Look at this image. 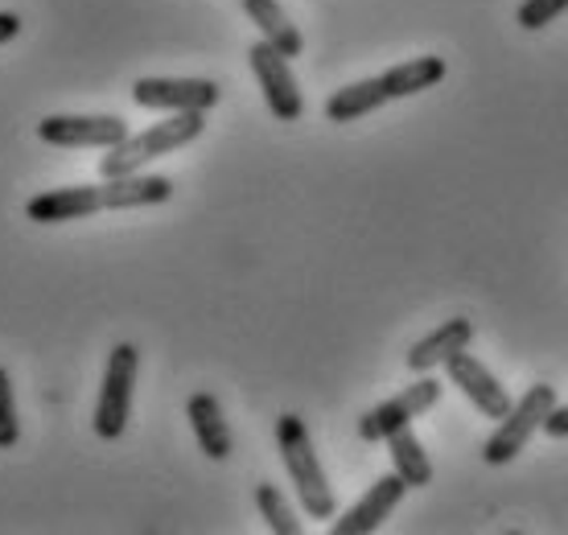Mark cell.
Masks as SVG:
<instances>
[{"instance_id":"1","label":"cell","mask_w":568,"mask_h":535,"mask_svg":"<svg viewBox=\"0 0 568 535\" xmlns=\"http://www.w3.org/2000/svg\"><path fill=\"white\" fill-rule=\"evenodd\" d=\"M276 450H281V462H284V470H288V478H293V491H297L305 515H310V519H334L338 503H334L326 470L317 462L310 428H305V421H301L297 412L276 416Z\"/></svg>"},{"instance_id":"2","label":"cell","mask_w":568,"mask_h":535,"mask_svg":"<svg viewBox=\"0 0 568 535\" xmlns=\"http://www.w3.org/2000/svg\"><path fill=\"white\" fill-rule=\"evenodd\" d=\"M206 132V112H170V120L149 124L136 137L108 149L100 157V178H124V173H141L144 165H153L156 157H170L185 144H194Z\"/></svg>"},{"instance_id":"3","label":"cell","mask_w":568,"mask_h":535,"mask_svg":"<svg viewBox=\"0 0 568 535\" xmlns=\"http://www.w3.org/2000/svg\"><path fill=\"white\" fill-rule=\"evenodd\" d=\"M556 408V387L552 383H531L519 400L511 404V412L495 424V433L483 445L486 465H511L519 453L527 450V441L536 437L548 421V412Z\"/></svg>"},{"instance_id":"4","label":"cell","mask_w":568,"mask_h":535,"mask_svg":"<svg viewBox=\"0 0 568 535\" xmlns=\"http://www.w3.org/2000/svg\"><path fill=\"white\" fill-rule=\"evenodd\" d=\"M136 371H141V351L132 342H115L103 366V387L95 400V437L120 441L132 421V392H136Z\"/></svg>"},{"instance_id":"5","label":"cell","mask_w":568,"mask_h":535,"mask_svg":"<svg viewBox=\"0 0 568 535\" xmlns=\"http://www.w3.org/2000/svg\"><path fill=\"white\" fill-rule=\"evenodd\" d=\"M440 395H445V383H440L437 375H420V380L408 383V387L396 392L392 400L375 404V408L358 421V437L371 441V445H379V441H387L396 428L413 424L416 416H425L428 408H437Z\"/></svg>"},{"instance_id":"6","label":"cell","mask_w":568,"mask_h":535,"mask_svg":"<svg viewBox=\"0 0 568 535\" xmlns=\"http://www.w3.org/2000/svg\"><path fill=\"white\" fill-rule=\"evenodd\" d=\"M247 62H252V74H256L260 91H264V103H268V112L281 120V124H293L301 120L305 112V99H301V87H297V74L288 67V58L276 50L272 42H252L247 50Z\"/></svg>"},{"instance_id":"7","label":"cell","mask_w":568,"mask_h":535,"mask_svg":"<svg viewBox=\"0 0 568 535\" xmlns=\"http://www.w3.org/2000/svg\"><path fill=\"white\" fill-rule=\"evenodd\" d=\"M223 99L214 79H136L132 103L149 112H211Z\"/></svg>"},{"instance_id":"8","label":"cell","mask_w":568,"mask_h":535,"mask_svg":"<svg viewBox=\"0 0 568 535\" xmlns=\"http://www.w3.org/2000/svg\"><path fill=\"white\" fill-rule=\"evenodd\" d=\"M129 137L120 115H45L38 124V141L54 149H115Z\"/></svg>"},{"instance_id":"9","label":"cell","mask_w":568,"mask_h":535,"mask_svg":"<svg viewBox=\"0 0 568 535\" xmlns=\"http://www.w3.org/2000/svg\"><path fill=\"white\" fill-rule=\"evenodd\" d=\"M445 375H449V383L466 395L474 408L483 412L486 421H503V416L511 412V404H515L511 392L498 383V375L483 363V359L469 354V346L466 351H457L454 359L445 363Z\"/></svg>"},{"instance_id":"10","label":"cell","mask_w":568,"mask_h":535,"mask_svg":"<svg viewBox=\"0 0 568 535\" xmlns=\"http://www.w3.org/2000/svg\"><path fill=\"white\" fill-rule=\"evenodd\" d=\"M404 494H408V482L399 478L396 470H392V474H384V478H375V482H371V491L358 498L355 507L346 511L342 519L329 523V535H367V532H379L387 515L399 507V498H404Z\"/></svg>"},{"instance_id":"11","label":"cell","mask_w":568,"mask_h":535,"mask_svg":"<svg viewBox=\"0 0 568 535\" xmlns=\"http://www.w3.org/2000/svg\"><path fill=\"white\" fill-rule=\"evenodd\" d=\"M100 211H103L100 185H62V190H45V194H33L26 202V219L42 226L79 223V219H91V214Z\"/></svg>"},{"instance_id":"12","label":"cell","mask_w":568,"mask_h":535,"mask_svg":"<svg viewBox=\"0 0 568 535\" xmlns=\"http://www.w3.org/2000/svg\"><path fill=\"white\" fill-rule=\"evenodd\" d=\"M185 421L194 428V441H199V450L211 457V462H227L231 453H235V437H231V424L223 416V404H219V395L211 392H194L185 400Z\"/></svg>"},{"instance_id":"13","label":"cell","mask_w":568,"mask_h":535,"mask_svg":"<svg viewBox=\"0 0 568 535\" xmlns=\"http://www.w3.org/2000/svg\"><path fill=\"white\" fill-rule=\"evenodd\" d=\"M103 211H141V206H165L173 198V182L161 173H124L100 182Z\"/></svg>"},{"instance_id":"14","label":"cell","mask_w":568,"mask_h":535,"mask_svg":"<svg viewBox=\"0 0 568 535\" xmlns=\"http://www.w3.org/2000/svg\"><path fill=\"white\" fill-rule=\"evenodd\" d=\"M474 334H478V325L469 322V317H449V322H440L433 334H425V339L408 351V371H416V375L437 371V366L449 363L457 351H466L469 342H474Z\"/></svg>"},{"instance_id":"15","label":"cell","mask_w":568,"mask_h":535,"mask_svg":"<svg viewBox=\"0 0 568 535\" xmlns=\"http://www.w3.org/2000/svg\"><path fill=\"white\" fill-rule=\"evenodd\" d=\"M240 4H243V13H247V21L260 29L264 42L276 46L284 58H301L305 38H301V29L293 26V17L284 13L281 0H240Z\"/></svg>"},{"instance_id":"16","label":"cell","mask_w":568,"mask_h":535,"mask_svg":"<svg viewBox=\"0 0 568 535\" xmlns=\"http://www.w3.org/2000/svg\"><path fill=\"white\" fill-rule=\"evenodd\" d=\"M384 103H392V99H387V87L379 74L375 79H358V83L342 87V91H334L326 99V120L329 124H355L363 115L379 112Z\"/></svg>"},{"instance_id":"17","label":"cell","mask_w":568,"mask_h":535,"mask_svg":"<svg viewBox=\"0 0 568 535\" xmlns=\"http://www.w3.org/2000/svg\"><path fill=\"white\" fill-rule=\"evenodd\" d=\"M445 74H449L445 58L420 54V58H408V62H396V67L384 71L379 79H384V87H387V99H408V95L428 91V87H437Z\"/></svg>"},{"instance_id":"18","label":"cell","mask_w":568,"mask_h":535,"mask_svg":"<svg viewBox=\"0 0 568 535\" xmlns=\"http://www.w3.org/2000/svg\"><path fill=\"white\" fill-rule=\"evenodd\" d=\"M387 453H392V470L408 482V491H420V486L433 482V462H428L420 437L413 433V424H404L387 437Z\"/></svg>"},{"instance_id":"19","label":"cell","mask_w":568,"mask_h":535,"mask_svg":"<svg viewBox=\"0 0 568 535\" xmlns=\"http://www.w3.org/2000/svg\"><path fill=\"white\" fill-rule=\"evenodd\" d=\"M256 507H260V519L268 523V532L276 535H301V519L293 503L284 498L281 486H272V482H260L256 486Z\"/></svg>"},{"instance_id":"20","label":"cell","mask_w":568,"mask_h":535,"mask_svg":"<svg viewBox=\"0 0 568 535\" xmlns=\"http://www.w3.org/2000/svg\"><path fill=\"white\" fill-rule=\"evenodd\" d=\"M568 13V0H524L519 9H515V21H519V29H527V33H540V29H548L556 21V17Z\"/></svg>"},{"instance_id":"21","label":"cell","mask_w":568,"mask_h":535,"mask_svg":"<svg viewBox=\"0 0 568 535\" xmlns=\"http://www.w3.org/2000/svg\"><path fill=\"white\" fill-rule=\"evenodd\" d=\"M21 441V421H17V395L9 371L0 366V450H17Z\"/></svg>"},{"instance_id":"22","label":"cell","mask_w":568,"mask_h":535,"mask_svg":"<svg viewBox=\"0 0 568 535\" xmlns=\"http://www.w3.org/2000/svg\"><path fill=\"white\" fill-rule=\"evenodd\" d=\"M544 433L556 441L568 437V404H556L552 412H548V421H544Z\"/></svg>"},{"instance_id":"23","label":"cell","mask_w":568,"mask_h":535,"mask_svg":"<svg viewBox=\"0 0 568 535\" xmlns=\"http://www.w3.org/2000/svg\"><path fill=\"white\" fill-rule=\"evenodd\" d=\"M17 33H21V17H17V13H0V46L13 42Z\"/></svg>"}]
</instances>
